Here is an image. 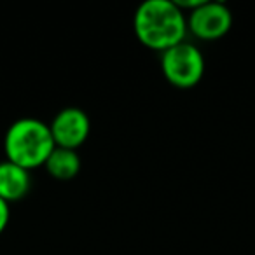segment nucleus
<instances>
[{
    "instance_id": "f257e3e1",
    "label": "nucleus",
    "mask_w": 255,
    "mask_h": 255,
    "mask_svg": "<svg viewBox=\"0 0 255 255\" xmlns=\"http://www.w3.org/2000/svg\"><path fill=\"white\" fill-rule=\"evenodd\" d=\"M133 30L142 46L164 53L185 40L187 16L173 0H145L135 11Z\"/></svg>"
},
{
    "instance_id": "f03ea898",
    "label": "nucleus",
    "mask_w": 255,
    "mask_h": 255,
    "mask_svg": "<svg viewBox=\"0 0 255 255\" xmlns=\"http://www.w3.org/2000/svg\"><path fill=\"white\" fill-rule=\"evenodd\" d=\"M54 149L56 143L51 135L49 124L35 117H21L5 131L4 152L7 161L28 171L44 166Z\"/></svg>"
},
{
    "instance_id": "7ed1b4c3",
    "label": "nucleus",
    "mask_w": 255,
    "mask_h": 255,
    "mask_svg": "<svg viewBox=\"0 0 255 255\" xmlns=\"http://www.w3.org/2000/svg\"><path fill=\"white\" fill-rule=\"evenodd\" d=\"M161 70L164 79L175 88H196L205 75V56L198 46L184 40L161 53Z\"/></svg>"
},
{
    "instance_id": "20e7f679",
    "label": "nucleus",
    "mask_w": 255,
    "mask_h": 255,
    "mask_svg": "<svg viewBox=\"0 0 255 255\" xmlns=\"http://www.w3.org/2000/svg\"><path fill=\"white\" fill-rule=\"evenodd\" d=\"M233 26V12L222 2L201 4L187 14V30L201 40H217L224 37Z\"/></svg>"
},
{
    "instance_id": "39448f33",
    "label": "nucleus",
    "mask_w": 255,
    "mask_h": 255,
    "mask_svg": "<svg viewBox=\"0 0 255 255\" xmlns=\"http://www.w3.org/2000/svg\"><path fill=\"white\" fill-rule=\"evenodd\" d=\"M49 128L56 147L77 150L88 140L91 131V121L82 109L67 107L54 116Z\"/></svg>"
},
{
    "instance_id": "423d86ee",
    "label": "nucleus",
    "mask_w": 255,
    "mask_h": 255,
    "mask_svg": "<svg viewBox=\"0 0 255 255\" xmlns=\"http://www.w3.org/2000/svg\"><path fill=\"white\" fill-rule=\"evenodd\" d=\"M32 189L30 171L5 159L0 163V199L14 203L23 199Z\"/></svg>"
},
{
    "instance_id": "0eeeda50",
    "label": "nucleus",
    "mask_w": 255,
    "mask_h": 255,
    "mask_svg": "<svg viewBox=\"0 0 255 255\" xmlns=\"http://www.w3.org/2000/svg\"><path fill=\"white\" fill-rule=\"evenodd\" d=\"M81 156L77 154V150L56 147L47 157L44 168L56 180H72L81 171Z\"/></svg>"
},
{
    "instance_id": "6e6552de",
    "label": "nucleus",
    "mask_w": 255,
    "mask_h": 255,
    "mask_svg": "<svg viewBox=\"0 0 255 255\" xmlns=\"http://www.w3.org/2000/svg\"><path fill=\"white\" fill-rule=\"evenodd\" d=\"M11 219V210H9V203H5L4 199H0V234L4 233L5 227Z\"/></svg>"
}]
</instances>
